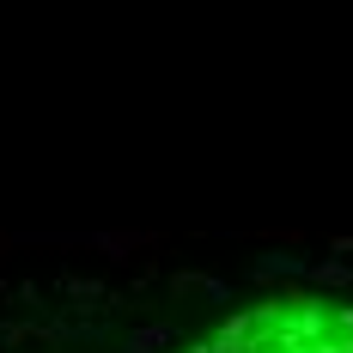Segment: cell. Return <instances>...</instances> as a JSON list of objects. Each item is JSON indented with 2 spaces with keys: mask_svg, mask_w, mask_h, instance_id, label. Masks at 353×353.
<instances>
[{
  "mask_svg": "<svg viewBox=\"0 0 353 353\" xmlns=\"http://www.w3.org/2000/svg\"><path fill=\"white\" fill-rule=\"evenodd\" d=\"M0 353H353V225L238 274H176L159 305L61 286L0 317Z\"/></svg>",
  "mask_w": 353,
  "mask_h": 353,
  "instance_id": "1",
  "label": "cell"
}]
</instances>
